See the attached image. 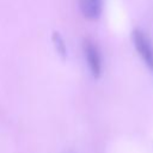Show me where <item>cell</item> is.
Here are the masks:
<instances>
[{
  "label": "cell",
  "instance_id": "3",
  "mask_svg": "<svg viewBox=\"0 0 153 153\" xmlns=\"http://www.w3.org/2000/svg\"><path fill=\"white\" fill-rule=\"evenodd\" d=\"M81 14L88 20H96L103 11V0H78Z\"/></svg>",
  "mask_w": 153,
  "mask_h": 153
},
{
  "label": "cell",
  "instance_id": "2",
  "mask_svg": "<svg viewBox=\"0 0 153 153\" xmlns=\"http://www.w3.org/2000/svg\"><path fill=\"white\" fill-rule=\"evenodd\" d=\"M133 42H134V45H135L137 53L145 61V63L149 68L153 69V48H152L148 38L141 31L135 30L133 32Z\"/></svg>",
  "mask_w": 153,
  "mask_h": 153
},
{
  "label": "cell",
  "instance_id": "4",
  "mask_svg": "<svg viewBox=\"0 0 153 153\" xmlns=\"http://www.w3.org/2000/svg\"><path fill=\"white\" fill-rule=\"evenodd\" d=\"M53 39H54V43H55V45H56V49H57V51L61 54V55H66V45H65V43H63V39L61 38V36L57 33V32H54V35H53Z\"/></svg>",
  "mask_w": 153,
  "mask_h": 153
},
{
  "label": "cell",
  "instance_id": "1",
  "mask_svg": "<svg viewBox=\"0 0 153 153\" xmlns=\"http://www.w3.org/2000/svg\"><path fill=\"white\" fill-rule=\"evenodd\" d=\"M82 50L91 74L96 79L99 78L102 74V56L98 47L92 41L85 39L82 44Z\"/></svg>",
  "mask_w": 153,
  "mask_h": 153
}]
</instances>
